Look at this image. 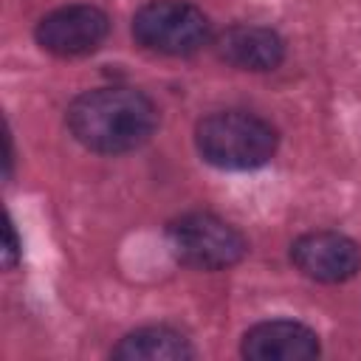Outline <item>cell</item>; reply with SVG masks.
<instances>
[{
	"label": "cell",
	"mask_w": 361,
	"mask_h": 361,
	"mask_svg": "<svg viewBox=\"0 0 361 361\" xmlns=\"http://www.w3.org/2000/svg\"><path fill=\"white\" fill-rule=\"evenodd\" d=\"M65 124L85 149L124 155L152 138L158 130V107L138 87L104 85L79 93L68 104Z\"/></svg>",
	"instance_id": "obj_1"
},
{
	"label": "cell",
	"mask_w": 361,
	"mask_h": 361,
	"mask_svg": "<svg viewBox=\"0 0 361 361\" xmlns=\"http://www.w3.org/2000/svg\"><path fill=\"white\" fill-rule=\"evenodd\" d=\"M195 147L200 158L226 172H248L265 166L279 147L271 121L248 110H217L197 121Z\"/></svg>",
	"instance_id": "obj_2"
},
{
	"label": "cell",
	"mask_w": 361,
	"mask_h": 361,
	"mask_svg": "<svg viewBox=\"0 0 361 361\" xmlns=\"http://www.w3.org/2000/svg\"><path fill=\"white\" fill-rule=\"evenodd\" d=\"M133 37L164 56H192L212 45V23L189 0H149L133 14Z\"/></svg>",
	"instance_id": "obj_3"
},
{
	"label": "cell",
	"mask_w": 361,
	"mask_h": 361,
	"mask_svg": "<svg viewBox=\"0 0 361 361\" xmlns=\"http://www.w3.org/2000/svg\"><path fill=\"white\" fill-rule=\"evenodd\" d=\"M178 262L195 271H226L248 254L245 237L212 212H186L166 228Z\"/></svg>",
	"instance_id": "obj_4"
},
{
	"label": "cell",
	"mask_w": 361,
	"mask_h": 361,
	"mask_svg": "<svg viewBox=\"0 0 361 361\" xmlns=\"http://www.w3.org/2000/svg\"><path fill=\"white\" fill-rule=\"evenodd\" d=\"M107 34H110V17L90 3L59 6L48 11L34 28L37 45L59 59H76L99 51Z\"/></svg>",
	"instance_id": "obj_5"
},
{
	"label": "cell",
	"mask_w": 361,
	"mask_h": 361,
	"mask_svg": "<svg viewBox=\"0 0 361 361\" xmlns=\"http://www.w3.org/2000/svg\"><path fill=\"white\" fill-rule=\"evenodd\" d=\"M296 271L322 285H338L361 271V245L341 231H307L290 243Z\"/></svg>",
	"instance_id": "obj_6"
},
{
	"label": "cell",
	"mask_w": 361,
	"mask_h": 361,
	"mask_svg": "<svg viewBox=\"0 0 361 361\" xmlns=\"http://www.w3.org/2000/svg\"><path fill=\"white\" fill-rule=\"evenodd\" d=\"M248 361H310L322 353L319 333L296 319H268L245 330L240 344Z\"/></svg>",
	"instance_id": "obj_7"
},
{
	"label": "cell",
	"mask_w": 361,
	"mask_h": 361,
	"mask_svg": "<svg viewBox=\"0 0 361 361\" xmlns=\"http://www.w3.org/2000/svg\"><path fill=\"white\" fill-rule=\"evenodd\" d=\"M212 48L220 62L251 73H265L285 62V39L274 28L254 23H234L223 28L212 37Z\"/></svg>",
	"instance_id": "obj_8"
},
{
	"label": "cell",
	"mask_w": 361,
	"mask_h": 361,
	"mask_svg": "<svg viewBox=\"0 0 361 361\" xmlns=\"http://www.w3.org/2000/svg\"><path fill=\"white\" fill-rule=\"evenodd\" d=\"M116 361H186L195 358L192 341L169 324H144L118 338L110 350Z\"/></svg>",
	"instance_id": "obj_9"
},
{
	"label": "cell",
	"mask_w": 361,
	"mask_h": 361,
	"mask_svg": "<svg viewBox=\"0 0 361 361\" xmlns=\"http://www.w3.org/2000/svg\"><path fill=\"white\" fill-rule=\"evenodd\" d=\"M20 257H23L20 237H17V231H14L11 217H6V245H3V265H6V271H14L17 262H20Z\"/></svg>",
	"instance_id": "obj_10"
}]
</instances>
